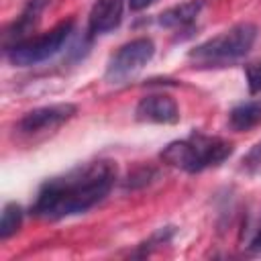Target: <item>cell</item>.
<instances>
[{
    "label": "cell",
    "instance_id": "obj_1",
    "mask_svg": "<svg viewBox=\"0 0 261 261\" xmlns=\"http://www.w3.org/2000/svg\"><path fill=\"white\" fill-rule=\"evenodd\" d=\"M118 165L112 159H94L49 177L37 190L31 214L41 220H61L98 206L114 188Z\"/></svg>",
    "mask_w": 261,
    "mask_h": 261
},
{
    "label": "cell",
    "instance_id": "obj_2",
    "mask_svg": "<svg viewBox=\"0 0 261 261\" xmlns=\"http://www.w3.org/2000/svg\"><path fill=\"white\" fill-rule=\"evenodd\" d=\"M234 153V145L222 137L192 130L186 139L171 141L159 153V159L186 173H200L210 167H218Z\"/></svg>",
    "mask_w": 261,
    "mask_h": 261
},
{
    "label": "cell",
    "instance_id": "obj_3",
    "mask_svg": "<svg viewBox=\"0 0 261 261\" xmlns=\"http://www.w3.org/2000/svg\"><path fill=\"white\" fill-rule=\"evenodd\" d=\"M257 39V27L253 22H239L220 35L196 45L188 51V59L196 67H222L243 59Z\"/></svg>",
    "mask_w": 261,
    "mask_h": 261
},
{
    "label": "cell",
    "instance_id": "obj_4",
    "mask_svg": "<svg viewBox=\"0 0 261 261\" xmlns=\"http://www.w3.org/2000/svg\"><path fill=\"white\" fill-rule=\"evenodd\" d=\"M71 33H73V18H67L39 37H29L27 41L12 45L10 49H6V57L16 67L39 65V63L55 57L63 49V45L67 43Z\"/></svg>",
    "mask_w": 261,
    "mask_h": 261
},
{
    "label": "cell",
    "instance_id": "obj_5",
    "mask_svg": "<svg viewBox=\"0 0 261 261\" xmlns=\"http://www.w3.org/2000/svg\"><path fill=\"white\" fill-rule=\"evenodd\" d=\"M155 55V43L149 37L133 39L124 45H120L108 59L104 80L108 84L120 86L133 80Z\"/></svg>",
    "mask_w": 261,
    "mask_h": 261
},
{
    "label": "cell",
    "instance_id": "obj_6",
    "mask_svg": "<svg viewBox=\"0 0 261 261\" xmlns=\"http://www.w3.org/2000/svg\"><path fill=\"white\" fill-rule=\"evenodd\" d=\"M75 112H77L75 104H69V102L41 106V108H35V110H29L27 114H22V118L16 122L14 130L24 139L45 137V135L57 130L67 120H71L75 116Z\"/></svg>",
    "mask_w": 261,
    "mask_h": 261
},
{
    "label": "cell",
    "instance_id": "obj_7",
    "mask_svg": "<svg viewBox=\"0 0 261 261\" xmlns=\"http://www.w3.org/2000/svg\"><path fill=\"white\" fill-rule=\"evenodd\" d=\"M135 118L139 122L175 124L179 122V106L169 94H149L139 100L135 108Z\"/></svg>",
    "mask_w": 261,
    "mask_h": 261
},
{
    "label": "cell",
    "instance_id": "obj_8",
    "mask_svg": "<svg viewBox=\"0 0 261 261\" xmlns=\"http://www.w3.org/2000/svg\"><path fill=\"white\" fill-rule=\"evenodd\" d=\"M124 0H96L88 14V35H104L120 27Z\"/></svg>",
    "mask_w": 261,
    "mask_h": 261
},
{
    "label": "cell",
    "instance_id": "obj_9",
    "mask_svg": "<svg viewBox=\"0 0 261 261\" xmlns=\"http://www.w3.org/2000/svg\"><path fill=\"white\" fill-rule=\"evenodd\" d=\"M47 4H49V0H29L27 2L20 16H16V20L4 31V51L16 43L29 39V33H33L37 22L41 20V14L47 8Z\"/></svg>",
    "mask_w": 261,
    "mask_h": 261
},
{
    "label": "cell",
    "instance_id": "obj_10",
    "mask_svg": "<svg viewBox=\"0 0 261 261\" xmlns=\"http://www.w3.org/2000/svg\"><path fill=\"white\" fill-rule=\"evenodd\" d=\"M204 8V0H188L181 4H175L167 10H163L157 18V22L165 29H188L194 24V20L198 18V14Z\"/></svg>",
    "mask_w": 261,
    "mask_h": 261
},
{
    "label": "cell",
    "instance_id": "obj_11",
    "mask_svg": "<svg viewBox=\"0 0 261 261\" xmlns=\"http://www.w3.org/2000/svg\"><path fill=\"white\" fill-rule=\"evenodd\" d=\"M228 126L237 133H245L261 126V98L232 106L228 112Z\"/></svg>",
    "mask_w": 261,
    "mask_h": 261
},
{
    "label": "cell",
    "instance_id": "obj_12",
    "mask_svg": "<svg viewBox=\"0 0 261 261\" xmlns=\"http://www.w3.org/2000/svg\"><path fill=\"white\" fill-rule=\"evenodd\" d=\"M22 216H24V212L16 202H8L2 208V218H0V239L2 241L10 239L12 234L18 232V228L22 224Z\"/></svg>",
    "mask_w": 261,
    "mask_h": 261
},
{
    "label": "cell",
    "instance_id": "obj_13",
    "mask_svg": "<svg viewBox=\"0 0 261 261\" xmlns=\"http://www.w3.org/2000/svg\"><path fill=\"white\" fill-rule=\"evenodd\" d=\"M241 169L249 175H261V141L255 143L241 159Z\"/></svg>",
    "mask_w": 261,
    "mask_h": 261
},
{
    "label": "cell",
    "instance_id": "obj_14",
    "mask_svg": "<svg viewBox=\"0 0 261 261\" xmlns=\"http://www.w3.org/2000/svg\"><path fill=\"white\" fill-rule=\"evenodd\" d=\"M173 226H165V228H159L157 232H153L151 237H149V241H145V243H141V251L137 253V255H149L151 253V249H155V247H159V245H165V243H169L171 241V237H173Z\"/></svg>",
    "mask_w": 261,
    "mask_h": 261
},
{
    "label": "cell",
    "instance_id": "obj_15",
    "mask_svg": "<svg viewBox=\"0 0 261 261\" xmlns=\"http://www.w3.org/2000/svg\"><path fill=\"white\" fill-rule=\"evenodd\" d=\"M243 69H245V77H247L249 92H251V94H259V92H261V59L245 63Z\"/></svg>",
    "mask_w": 261,
    "mask_h": 261
},
{
    "label": "cell",
    "instance_id": "obj_16",
    "mask_svg": "<svg viewBox=\"0 0 261 261\" xmlns=\"http://www.w3.org/2000/svg\"><path fill=\"white\" fill-rule=\"evenodd\" d=\"M243 247L249 253H261V214H259L257 222L253 224V228H251V232H249V237H247Z\"/></svg>",
    "mask_w": 261,
    "mask_h": 261
},
{
    "label": "cell",
    "instance_id": "obj_17",
    "mask_svg": "<svg viewBox=\"0 0 261 261\" xmlns=\"http://www.w3.org/2000/svg\"><path fill=\"white\" fill-rule=\"evenodd\" d=\"M157 0H128V6H130V10H145L147 6H151V4H155Z\"/></svg>",
    "mask_w": 261,
    "mask_h": 261
}]
</instances>
